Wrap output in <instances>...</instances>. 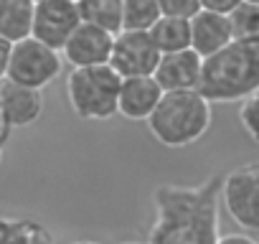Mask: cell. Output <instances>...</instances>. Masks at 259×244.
Here are the masks:
<instances>
[{
  "instance_id": "cell-1",
  "label": "cell",
  "mask_w": 259,
  "mask_h": 244,
  "mask_svg": "<svg viewBox=\"0 0 259 244\" xmlns=\"http://www.w3.org/2000/svg\"><path fill=\"white\" fill-rule=\"evenodd\" d=\"M155 219L145 244H216L221 176L213 173L196 186L165 183L153 191Z\"/></svg>"
},
{
  "instance_id": "cell-2",
  "label": "cell",
  "mask_w": 259,
  "mask_h": 244,
  "mask_svg": "<svg viewBox=\"0 0 259 244\" xmlns=\"http://www.w3.org/2000/svg\"><path fill=\"white\" fill-rule=\"evenodd\" d=\"M259 89V38L231 41L219 54L203 59L198 94L208 104L244 102Z\"/></svg>"
},
{
  "instance_id": "cell-3",
  "label": "cell",
  "mask_w": 259,
  "mask_h": 244,
  "mask_svg": "<svg viewBox=\"0 0 259 244\" xmlns=\"http://www.w3.org/2000/svg\"><path fill=\"white\" fill-rule=\"evenodd\" d=\"M211 128V104L198 92L163 94L148 119L150 135L165 148H188Z\"/></svg>"
},
{
  "instance_id": "cell-4",
  "label": "cell",
  "mask_w": 259,
  "mask_h": 244,
  "mask_svg": "<svg viewBox=\"0 0 259 244\" xmlns=\"http://www.w3.org/2000/svg\"><path fill=\"white\" fill-rule=\"evenodd\" d=\"M122 79L109 66L71 69L66 76V99L76 117L102 122L117 114V94Z\"/></svg>"
},
{
  "instance_id": "cell-5",
  "label": "cell",
  "mask_w": 259,
  "mask_h": 244,
  "mask_svg": "<svg viewBox=\"0 0 259 244\" xmlns=\"http://www.w3.org/2000/svg\"><path fill=\"white\" fill-rule=\"evenodd\" d=\"M61 66H64V59L59 51L38 44L36 38H26V41L13 44L6 79L13 84L44 92L49 84L59 79Z\"/></svg>"
},
{
  "instance_id": "cell-6",
  "label": "cell",
  "mask_w": 259,
  "mask_h": 244,
  "mask_svg": "<svg viewBox=\"0 0 259 244\" xmlns=\"http://www.w3.org/2000/svg\"><path fill=\"white\" fill-rule=\"evenodd\" d=\"M221 204L234 224L259 234V160L221 176Z\"/></svg>"
},
{
  "instance_id": "cell-7",
  "label": "cell",
  "mask_w": 259,
  "mask_h": 244,
  "mask_svg": "<svg viewBox=\"0 0 259 244\" xmlns=\"http://www.w3.org/2000/svg\"><path fill=\"white\" fill-rule=\"evenodd\" d=\"M158 61L160 51L150 41V33L119 31L112 41V54L107 66L119 79H138V76H153Z\"/></svg>"
},
{
  "instance_id": "cell-8",
  "label": "cell",
  "mask_w": 259,
  "mask_h": 244,
  "mask_svg": "<svg viewBox=\"0 0 259 244\" xmlns=\"http://www.w3.org/2000/svg\"><path fill=\"white\" fill-rule=\"evenodd\" d=\"M79 8L71 0H38L33 3L31 38L61 54L69 36L79 28Z\"/></svg>"
},
{
  "instance_id": "cell-9",
  "label": "cell",
  "mask_w": 259,
  "mask_h": 244,
  "mask_svg": "<svg viewBox=\"0 0 259 244\" xmlns=\"http://www.w3.org/2000/svg\"><path fill=\"white\" fill-rule=\"evenodd\" d=\"M112 41L114 36L79 23V28L69 36V41L61 49V59L71 64V69H94V66H107L109 54H112Z\"/></svg>"
},
{
  "instance_id": "cell-10",
  "label": "cell",
  "mask_w": 259,
  "mask_h": 244,
  "mask_svg": "<svg viewBox=\"0 0 259 244\" xmlns=\"http://www.w3.org/2000/svg\"><path fill=\"white\" fill-rule=\"evenodd\" d=\"M44 114V92L13 84L8 79L0 82V119L8 130L28 128Z\"/></svg>"
},
{
  "instance_id": "cell-11",
  "label": "cell",
  "mask_w": 259,
  "mask_h": 244,
  "mask_svg": "<svg viewBox=\"0 0 259 244\" xmlns=\"http://www.w3.org/2000/svg\"><path fill=\"white\" fill-rule=\"evenodd\" d=\"M201 69H203V59L196 56L188 49V51L160 56V61H158V66L153 71V79L158 82L163 94H170V92H196L198 82H201Z\"/></svg>"
},
{
  "instance_id": "cell-12",
  "label": "cell",
  "mask_w": 259,
  "mask_h": 244,
  "mask_svg": "<svg viewBox=\"0 0 259 244\" xmlns=\"http://www.w3.org/2000/svg\"><path fill=\"white\" fill-rule=\"evenodd\" d=\"M163 99V89L153 76H138V79H122L119 94H117V114L133 122H148L155 107Z\"/></svg>"
},
{
  "instance_id": "cell-13",
  "label": "cell",
  "mask_w": 259,
  "mask_h": 244,
  "mask_svg": "<svg viewBox=\"0 0 259 244\" xmlns=\"http://www.w3.org/2000/svg\"><path fill=\"white\" fill-rule=\"evenodd\" d=\"M188 28H191V51L201 59L219 54L221 49H226L234 41L229 21L224 16H216V13L203 11V8L198 11L196 18L188 21Z\"/></svg>"
},
{
  "instance_id": "cell-14",
  "label": "cell",
  "mask_w": 259,
  "mask_h": 244,
  "mask_svg": "<svg viewBox=\"0 0 259 244\" xmlns=\"http://www.w3.org/2000/svg\"><path fill=\"white\" fill-rule=\"evenodd\" d=\"M33 3L31 0H0V38L18 44L31 38Z\"/></svg>"
},
{
  "instance_id": "cell-15",
  "label": "cell",
  "mask_w": 259,
  "mask_h": 244,
  "mask_svg": "<svg viewBox=\"0 0 259 244\" xmlns=\"http://www.w3.org/2000/svg\"><path fill=\"white\" fill-rule=\"evenodd\" d=\"M79 21L87 26H94L109 36H117L122 31V0H84L76 3Z\"/></svg>"
},
{
  "instance_id": "cell-16",
  "label": "cell",
  "mask_w": 259,
  "mask_h": 244,
  "mask_svg": "<svg viewBox=\"0 0 259 244\" xmlns=\"http://www.w3.org/2000/svg\"><path fill=\"white\" fill-rule=\"evenodd\" d=\"M150 41L155 44V49L160 51V56H165V54H178V51H188V49H191V28H188V21H178V18H165V16H160L158 23L150 28Z\"/></svg>"
},
{
  "instance_id": "cell-17",
  "label": "cell",
  "mask_w": 259,
  "mask_h": 244,
  "mask_svg": "<svg viewBox=\"0 0 259 244\" xmlns=\"http://www.w3.org/2000/svg\"><path fill=\"white\" fill-rule=\"evenodd\" d=\"M160 18L158 0H122V31L150 33Z\"/></svg>"
},
{
  "instance_id": "cell-18",
  "label": "cell",
  "mask_w": 259,
  "mask_h": 244,
  "mask_svg": "<svg viewBox=\"0 0 259 244\" xmlns=\"http://www.w3.org/2000/svg\"><path fill=\"white\" fill-rule=\"evenodd\" d=\"M229 28L234 41H254L259 38V3L239 0L236 8L229 13Z\"/></svg>"
},
{
  "instance_id": "cell-19",
  "label": "cell",
  "mask_w": 259,
  "mask_h": 244,
  "mask_svg": "<svg viewBox=\"0 0 259 244\" xmlns=\"http://www.w3.org/2000/svg\"><path fill=\"white\" fill-rule=\"evenodd\" d=\"M239 122H241L244 133L259 145V89L241 102V107H239Z\"/></svg>"
},
{
  "instance_id": "cell-20",
  "label": "cell",
  "mask_w": 259,
  "mask_h": 244,
  "mask_svg": "<svg viewBox=\"0 0 259 244\" xmlns=\"http://www.w3.org/2000/svg\"><path fill=\"white\" fill-rule=\"evenodd\" d=\"M160 16L165 18H178V21H191L201 11V0H158Z\"/></svg>"
},
{
  "instance_id": "cell-21",
  "label": "cell",
  "mask_w": 259,
  "mask_h": 244,
  "mask_svg": "<svg viewBox=\"0 0 259 244\" xmlns=\"http://www.w3.org/2000/svg\"><path fill=\"white\" fill-rule=\"evenodd\" d=\"M236 3H239V0H201V8L203 11H211L216 16L229 18V13L236 8Z\"/></svg>"
},
{
  "instance_id": "cell-22",
  "label": "cell",
  "mask_w": 259,
  "mask_h": 244,
  "mask_svg": "<svg viewBox=\"0 0 259 244\" xmlns=\"http://www.w3.org/2000/svg\"><path fill=\"white\" fill-rule=\"evenodd\" d=\"M216 244H259V241L254 236H249V234L236 231V234H221Z\"/></svg>"
},
{
  "instance_id": "cell-23",
  "label": "cell",
  "mask_w": 259,
  "mask_h": 244,
  "mask_svg": "<svg viewBox=\"0 0 259 244\" xmlns=\"http://www.w3.org/2000/svg\"><path fill=\"white\" fill-rule=\"evenodd\" d=\"M11 49H13V44H8V41H3V38H0V82L6 79V71H8V61H11Z\"/></svg>"
},
{
  "instance_id": "cell-24",
  "label": "cell",
  "mask_w": 259,
  "mask_h": 244,
  "mask_svg": "<svg viewBox=\"0 0 259 244\" xmlns=\"http://www.w3.org/2000/svg\"><path fill=\"white\" fill-rule=\"evenodd\" d=\"M6 140H8V135H0V163H3V150H6Z\"/></svg>"
},
{
  "instance_id": "cell-25",
  "label": "cell",
  "mask_w": 259,
  "mask_h": 244,
  "mask_svg": "<svg viewBox=\"0 0 259 244\" xmlns=\"http://www.w3.org/2000/svg\"><path fill=\"white\" fill-rule=\"evenodd\" d=\"M71 244H102V241H92V239H79V241H71Z\"/></svg>"
},
{
  "instance_id": "cell-26",
  "label": "cell",
  "mask_w": 259,
  "mask_h": 244,
  "mask_svg": "<svg viewBox=\"0 0 259 244\" xmlns=\"http://www.w3.org/2000/svg\"><path fill=\"white\" fill-rule=\"evenodd\" d=\"M8 133H11V130H8V128L3 125V119H0V135H8Z\"/></svg>"
},
{
  "instance_id": "cell-27",
  "label": "cell",
  "mask_w": 259,
  "mask_h": 244,
  "mask_svg": "<svg viewBox=\"0 0 259 244\" xmlns=\"http://www.w3.org/2000/svg\"><path fill=\"white\" fill-rule=\"evenodd\" d=\"M119 244H145V241H119Z\"/></svg>"
}]
</instances>
